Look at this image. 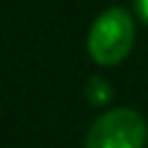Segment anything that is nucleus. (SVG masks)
I'll return each mask as SVG.
<instances>
[{
  "label": "nucleus",
  "mask_w": 148,
  "mask_h": 148,
  "mask_svg": "<svg viewBox=\"0 0 148 148\" xmlns=\"http://www.w3.org/2000/svg\"><path fill=\"white\" fill-rule=\"evenodd\" d=\"M136 40V25L126 8L104 10L89 27L86 52L101 67H114L128 57Z\"/></svg>",
  "instance_id": "f257e3e1"
},
{
  "label": "nucleus",
  "mask_w": 148,
  "mask_h": 148,
  "mask_svg": "<svg viewBox=\"0 0 148 148\" xmlns=\"http://www.w3.org/2000/svg\"><path fill=\"white\" fill-rule=\"evenodd\" d=\"M136 10H138V17L148 25V0H136Z\"/></svg>",
  "instance_id": "20e7f679"
},
{
  "label": "nucleus",
  "mask_w": 148,
  "mask_h": 148,
  "mask_svg": "<svg viewBox=\"0 0 148 148\" xmlns=\"http://www.w3.org/2000/svg\"><path fill=\"white\" fill-rule=\"evenodd\" d=\"M148 141L146 119L136 109H111L86 131L84 148H143Z\"/></svg>",
  "instance_id": "f03ea898"
},
{
  "label": "nucleus",
  "mask_w": 148,
  "mask_h": 148,
  "mask_svg": "<svg viewBox=\"0 0 148 148\" xmlns=\"http://www.w3.org/2000/svg\"><path fill=\"white\" fill-rule=\"evenodd\" d=\"M111 86L106 84L101 77H91L89 79V84H86V99H89V104H94V106H104V104H109L111 101Z\"/></svg>",
  "instance_id": "7ed1b4c3"
}]
</instances>
